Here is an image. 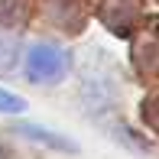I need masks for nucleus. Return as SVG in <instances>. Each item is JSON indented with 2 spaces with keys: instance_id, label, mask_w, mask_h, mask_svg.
<instances>
[{
  "instance_id": "obj_4",
  "label": "nucleus",
  "mask_w": 159,
  "mask_h": 159,
  "mask_svg": "<svg viewBox=\"0 0 159 159\" xmlns=\"http://www.w3.org/2000/svg\"><path fill=\"white\" fill-rule=\"evenodd\" d=\"M20 0H0V23L3 26H16L23 20V7H16Z\"/></svg>"
},
{
  "instance_id": "obj_3",
  "label": "nucleus",
  "mask_w": 159,
  "mask_h": 159,
  "mask_svg": "<svg viewBox=\"0 0 159 159\" xmlns=\"http://www.w3.org/2000/svg\"><path fill=\"white\" fill-rule=\"evenodd\" d=\"M20 62V42L16 39H0V75L13 71Z\"/></svg>"
},
{
  "instance_id": "obj_5",
  "label": "nucleus",
  "mask_w": 159,
  "mask_h": 159,
  "mask_svg": "<svg viewBox=\"0 0 159 159\" xmlns=\"http://www.w3.org/2000/svg\"><path fill=\"white\" fill-rule=\"evenodd\" d=\"M26 111V101L10 94V91H0V114H23Z\"/></svg>"
},
{
  "instance_id": "obj_1",
  "label": "nucleus",
  "mask_w": 159,
  "mask_h": 159,
  "mask_svg": "<svg viewBox=\"0 0 159 159\" xmlns=\"http://www.w3.org/2000/svg\"><path fill=\"white\" fill-rule=\"evenodd\" d=\"M68 65H71V59H68V52L62 46L36 42V46H30V52H26L23 71L36 84H52V81H62L68 75Z\"/></svg>"
},
{
  "instance_id": "obj_2",
  "label": "nucleus",
  "mask_w": 159,
  "mask_h": 159,
  "mask_svg": "<svg viewBox=\"0 0 159 159\" xmlns=\"http://www.w3.org/2000/svg\"><path fill=\"white\" fill-rule=\"evenodd\" d=\"M16 133H23L26 140H36V143H42V146H49V149L75 153V143H71V140H65V136H59V133H49V130H42V127H36V124H23V127H16Z\"/></svg>"
}]
</instances>
